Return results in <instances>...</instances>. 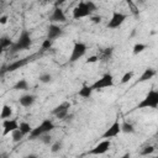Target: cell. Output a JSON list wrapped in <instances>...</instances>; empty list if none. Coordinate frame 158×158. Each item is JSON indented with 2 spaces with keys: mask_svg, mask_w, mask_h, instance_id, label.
I'll return each instance as SVG.
<instances>
[{
  "mask_svg": "<svg viewBox=\"0 0 158 158\" xmlns=\"http://www.w3.org/2000/svg\"><path fill=\"white\" fill-rule=\"evenodd\" d=\"M31 43H32V40H31V36H30L28 31L23 30L21 32L20 37L17 38V41L15 43H12V46L10 47V52L16 53V52L22 51V49H28L31 47Z\"/></svg>",
  "mask_w": 158,
  "mask_h": 158,
  "instance_id": "cell-1",
  "label": "cell"
},
{
  "mask_svg": "<svg viewBox=\"0 0 158 158\" xmlns=\"http://www.w3.org/2000/svg\"><path fill=\"white\" fill-rule=\"evenodd\" d=\"M157 109L158 107V91L154 89H151L148 94L137 104L136 109Z\"/></svg>",
  "mask_w": 158,
  "mask_h": 158,
  "instance_id": "cell-2",
  "label": "cell"
},
{
  "mask_svg": "<svg viewBox=\"0 0 158 158\" xmlns=\"http://www.w3.org/2000/svg\"><path fill=\"white\" fill-rule=\"evenodd\" d=\"M53 128H54L53 121L49 120V118H46V120H43L38 126H36L35 128H32L28 135H30V137L33 139V138H38V137H40L41 135H43V133L51 132Z\"/></svg>",
  "mask_w": 158,
  "mask_h": 158,
  "instance_id": "cell-3",
  "label": "cell"
},
{
  "mask_svg": "<svg viewBox=\"0 0 158 158\" xmlns=\"http://www.w3.org/2000/svg\"><path fill=\"white\" fill-rule=\"evenodd\" d=\"M85 53H86V44L83 42H75L73 46L70 57H69V62L74 63V62L79 60L81 57L85 56Z\"/></svg>",
  "mask_w": 158,
  "mask_h": 158,
  "instance_id": "cell-4",
  "label": "cell"
},
{
  "mask_svg": "<svg viewBox=\"0 0 158 158\" xmlns=\"http://www.w3.org/2000/svg\"><path fill=\"white\" fill-rule=\"evenodd\" d=\"M114 85V77L109 73L104 74L100 79H98L95 83L91 84V88L93 90H101V89H105V88H110Z\"/></svg>",
  "mask_w": 158,
  "mask_h": 158,
  "instance_id": "cell-5",
  "label": "cell"
},
{
  "mask_svg": "<svg viewBox=\"0 0 158 158\" xmlns=\"http://www.w3.org/2000/svg\"><path fill=\"white\" fill-rule=\"evenodd\" d=\"M126 19H127V15H126V14L114 11V12H112V16H111V19H110V21L107 22V28H111V30L118 28V27L125 22Z\"/></svg>",
  "mask_w": 158,
  "mask_h": 158,
  "instance_id": "cell-6",
  "label": "cell"
},
{
  "mask_svg": "<svg viewBox=\"0 0 158 158\" xmlns=\"http://www.w3.org/2000/svg\"><path fill=\"white\" fill-rule=\"evenodd\" d=\"M91 12L89 11L88 6H86V2L85 1H80L74 9H73V17L75 20H79V19H83V17H88L90 16Z\"/></svg>",
  "mask_w": 158,
  "mask_h": 158,
  "instance_id": "cell-7",
  "label": "cell"
},
{
  "mask_svg": "<svg viewBox=\"0 0 158 158\" xmlns=\"http://www.w3.org/2000/svg\"><path fill=\"white\" fill-rule=\"evenodd\" d=\"M69 107H70V102L64 101V102L57 105V106L52 110V114H53L57 118L64 120V117H65V116L68 115V112H69Z\"/></svg>",
  "mask_w": 158,
  "mask_h": 158,
  "instance_id": "cell-8",
  "label": "cell"
},
{
  "mask_svg": "<svg viewBox=\"0 0 158 158\" xmlns=\"http://www.w3.org/2000/svg\"><path fill=\"white\" fill-rule=\"evenodd\" d=\"M121 132V127H120V122L118 120H116L101 136V138L104 139H109V138H112V137H116L118 133Z\"/></svg>",
  "mask_w": 158,
  "mask_h": 158,
  "instance_id": "cell-9",
  "label": "cell"
},
{
  "mask_svg": "<svg viewBox=\"0 0 158 158\" xmlns=\"http://www.w3.org/2000/svg\"><path fill=\"white\" fill-rule=\"evenodd\" d=\"M2 127H4L2 135L4 136H7L12 131H15L16 128H19V122H17L16 118H5L4 122H2Z\"/></svg>",
  "mask_w": 158,
  "mask_h": 158,
  "instance_id": "cell-10",
  "label": "cell"
},
{
  "mask_svg": "<svg viewBox=\"0 0 158 158\" xmlns=\"http://www.w3.org/2000/svg\"><path fill=\"white\" fill-rule=\"evenodd\" d=\"M49 21H51L52 23H54V22H65V21H67L65 14H64V11L62 10V7L54 6L52 14L49 15Z\"/></svg>",
  "mask_w": 158,
  "mask_h": 158,
  "instance_id": "cell-11",
  "label": "cell"
},
{
  "mask_svg": "<svg viewBox=\"0 0 158 158\" xmlns=\"http://www.w3.org/2000/svg\"><path fill=\"white\" fill-rule=\"evenodd\" d=\"M110 146H111L110 139H104V141H101L99 144H96V146L89 152V154H96V156L104 154V153H106V152L109 151Z\"/></svg>",
  "mask_w": 158,
  "mask_h": 158,
  "instance_id": "cell-12",
  "label": "cell"
},
{
  "mask_svg": "<svg viewBox=\"0 0 158 158\" xmlns=\"http://www.w3.org/2000/svg\"><path fill=\"white\" fill-rule=\"evenodd\" d=\"M62 33H63V30L56 23H51L48 26V28H47V38L51 40V41L56 40L59 36H62Z\"/></svg>",
  "mask_w": 158,
  "mask_h": 158,
  "instance_id": "cell-13",
  "label": "cell"
},
{
  "mask_svg": "<svg viewBox=\"0 0 158 158\" xmlns=\"http://www.w3.org/2000/svg\"><path fill=\"white\" fill-rule=\"evenodd\" d=\"M28 60H30V58L17 59V60H15V62L10 63L7 67H5V69H4V72H2V73H6V72H14V70H16V69H20L21 67L26 65V64L28 63Z\"/></svg>",
  "mask_w": 158,
  "mask_h": 158,
  "instance_id": "cell-14",
  "label": "cell"
},
{
  "mask_svg": "<svg viewBox=\"0 0 158 158\" xmlns=\"http://www.w3.org/2000/svg\"><path fill=\"white\" fill-rule=\"evenodd\" d=\"M36 101V96L32 95V94H26V95H22L20 99H19V102L20 105H22L23 107H30L35 104Z\"/></svg>",
  "mask_w": 158,
  "mask_h": 158,
  "instance_id": "cell-15",
  "label": "cell"
},
{
  "mask_svg": "<svg viewBox=\"0 0 158 158\" xmlns=\"http://www.w3.org/2000/svg\"><path fill=\"white\" fill-rule=\"evenodd\" d=\"M154 75H156V69H153V68H147V69H144V72L141 74V77L138 78L137 83L147 81V80H149L151 78H153Z\"/></svg>",
  "mask_w": 158,
  "mask_h": 158,
  "instance_id": "cell-16",
  "label": "cell"
},
{
  "mask_svg": "<svg viewBox=\"0 0 158 158\" xmlns=\"http://www.w3.org/2000/svg\"><path fill=\"white\" fill-rule=\"evenodd\" d=\"M112 53H114V48L112 47H107V48H104V49L100 51V56H98V58L101 62H107L112 57Z\"/></svg>",
  "mask_w": 158,
  "mask_h": 158,
  "instance_id": "cell-17",
  "label": "cell"
},
{
  "mask_svg": "<svg viewBox=\"0 0 158 158\" xmlns=\"http://www.w3.org/2000/svg\"><path fill=\"white\" fill-rule=\"evenodd\" d=\"M93 91H94V90H93L91 85H83V86L79 89L78 95H79V96H81V98H84V99H88V98H90V96H91Z\"/></svg>",
  "mask_w": 158,
  "mask_h": 158,
  "instance_id": "cell-18",
  "label": "cell"
},
{
  "mask_svg": "<svg viewBox=\"0 0 158 158\" xmlns=\"http://www.w3.org/2000/svg\"><path fill=\"white\" fill-rule=\"evenodd\" d=\"M11 115H12V109H11V106L4 105L2 109H1V112H0V118H4V120H5V118H10Z\"/></svg>",
  "mask_w": 158,
  "mask_h": 158,
  "instance_id": "cell-19",
  "label": "cell"
},
{
  "mask_svg": "<svg viewBox=\"0 0 158 158\" xmlns=\"http://www.w3.org/2000/svg\"><path fill=\"white\" fill-rule=\"evenodd\" d=\"M120 127H121V132H123V133H133L135 132V127L130 122L123 121L122 123H120Z\"/></svg>",
  "mask_w": 158,
  "mask_h": 158,
  "instance_id": "cell-20",
  "label": "cell"
},
{
  "mask_svg": "<svg viewBox=\"0 0 158 158\" xmlns=\"http://www.w3.org/2000/svg\"><path fill=\"white\" fill-rule=\"evenodd\" d=\"M15 90H27L28 89V83L26 79H20L15 85H14Z\"/></svg>",
  "mask_w": 158,
  "mask_h": 158,
  "instance_id": "cell-21",
  "label": "cell"
},
{
  "mask_svg": "<svg viewBox=\"0 0 158 158\" xmlns=\"http://www.w3.org/2000/svg\"><path fill=\"white\" fill-rule=\"evenodd\" d=\"M23 133L20 131V128H16L15 131H12L11 132V137H12V141L14 142H20L22 138H23Z\"/></svg>",
  "mask_w": 158,
  "mask_h": 158,
  "instance_id": "cell-22",
  "label": "cell"
},
{
  "mask_svg": "<svg viewBox=\"0 0 158 158\" xmlns=\"http://www.w3.org/2000/svg\"><path fill=\"white\" fill-rule=\"evenodd\" d=\"M12 46V41L9 38V37H6V36H4V37H0V47L1 48H10Z\"/></svg>",
  "mask_w": 158,
  "mask_h": 158,
  "instance_id": "cell-23",
  "label": "cell"
},
{
  "mask_svg": "<svg viewBox=\"0 0 158 158\" xmlns=\"http://www.w3.org/2000/svg\"><path fill=\"white\" fill-rule=\"evenodd\" d=\"M19 128H20V131H21L23 135H28V133L31 132V130H32V127H31V125H30L28 122H21V123L19 125Z\"/></svg>",
  "mask_w": 158,
  "mask_h": 158,
  "instance_id": "cell-24",
  "label": "cell"
},
{
  "mask_svg": "<svg viewBox=\"0 0 158 158\" xmlns=\"http://www.w3.org/2000/svg\"><path fill=\"white\" fill-rule=\"evenodd\" d=\"M146 48H147V44H144V43H136V44L133 46L132 53H133V54H138V53L143 52Z\"/></svg>",
  "mask_w": 158,
  "mask_h": 158,
  "instance_id": "cell-25",
  "label": "cell"
},
{
  "mask_svg": "<svg viewBox=\"0 0 158 158\" xmlns=\"http://www.w3.org/2000/svg\"><path fill=\"white\" fill-rule=\"evenodd\" d=\"M38 138H40V139L42 141V143H44V144H51V143H52V136L49 135V132L41 135Z\"/></svg>",
  "mask_w": 158,
  "mask_h": 158,
  "instance_id": "cell-26",
  "label": "cell"
},
{
  "mask_svg": "<svg viewBox=\"0 0 158 158\" xmlns=\"http://www.w3.org/2000/svg\"><path fill=\"white\" fill-rule=\"evenodd\" d=\"M38 79H40L41 83L47 84V83H49V81L52 80V75H51L49 73H44V74H41V75L38 77Z\"/></svg>",
  "mask_w": 158,
  "mask_h": 158,
  "instance_id": "cell-27",
  "label": "cell"
},
{
  "mask_svg": "<svg viewBox=\"0 0 158 158\" xmlns=\"http://www.w3.org/2000/svg\"><path fill=\"white\" fill-rule=\"evenodd\" d=\"M132 77H133V72H127V73H125L123 77L121 78V84H126L127 81H130V80L132 79Z\"/></svg>",
  "mask_w": 158,
  "mask_h": 158,
  "instance_id": "cell-28",
  "label": "cell"
},
{
  "mask_svg": "<svg viewBox=\"0 0 158 158\" xmlns=\"http://www.w3.org/2000/svg\"><path fill=\"white\" fill-rule=\"evenodd\" d=\"M60 148H62V142H59V141L54 142V143L51 146V151H52V153H57L58 151H60Z\"/></svg>",
  "mask_w": 158,
  "mask_h": 158,
  "instance_id": "cell-29",
  "label": "cell"
},
{
  "mask_svg": "<svg viewBox=\"0 0 158 158\" xmlns=\"http://www.w3.org/2000/svg\"><path fill=\"white\" fill-rule=\"evenodd\" d=\"M154 152V147L153 146H147V147H144L142 151H141V154L142 156H148V154H151V153H153Z\"/></svg>",
  "mask_w": 158,
  "mask_h": 158,
  "instance_id": "cell-30",
  "label": "cell"
},
{
  "mask_svg": "<svg viewBox=\"0 0 158 158\" xmlns=\"http://www.w3.org/2000/svg\"><path fill=\"white\" fill-rule=\"evenodd\" d=\"M52 47V41L46 38L43 42H42V49H49Z\"/></svg>",
  "mask_w": 158,
  "mask_h": 158,
  "instance_id": "cell-31",
  "label": "cell"
},
{
  "mask_svg": "<svg viewBox=\"0 0 158 158\" xmlns=\"http://www.w3.org/2000/svg\"><path fill=\"white\" fill-rule=\"evenodd\" d=\"M127 4H128V6L131 7V11L132 12H135V14H138V11H137V6L135 5V2H133V0H125Z\"/></svg>",
  "mask_w": 158,
  "mask_h": 158,
  "instance_id": "cell-32",
  "label": "cell"
},
{
  "mask_svg": "<svg viewBox=\"0 0 158 158\" xmlns=\"http://www.w3.org/2000/svg\"><path fill=\"white\" fill-rule=\"evenodd\" d=\"M85 2H86V6H88V9H89V11H90L91 14L96 11V5H95L93 1H85Z\"/></svg>",
  "mask_w": 158,
  "mask_h": 158,
  "instance_id": "cell-33",
  "label": "cell"
},
{
  "mask_svg": "<svg viewBox=\"0 0 158 158\" xmlns=\"http://www.w3.org/2000/svg\"><path fill=\"white\" fill-rule=\"evenodd\" d=\"M89 17H90L91 22H94V23H100V22H101V16H100V15H95V16L90 15Z\"/></svg>",
  "mask_w": 158,
  "mask_h": 158,
  "instance_id": "cell-34",
  "label": "cell"
},
{
  "mask_svg": "<svg viewBox=\"0 0 158 158\" xmlns=\"http://www.w3.org/2000/svg\"><path fill=\"white\" fill-rule=\"evenodd\" d=\"M98 60H99L98 56H90V57L85 60V63H86V64H89V63H95V62H98Z\"/></svg>",
  "mask_w": 158,
  "mask_h": 158,
  "instance_id": "cell-35",
  "label": "cell"
},
{
  "mask_svg": "<svg viewBox=\"0 0 158 158\" xmlns=\"http://www.w3.org/2000/svg\"><path fill=\"white\" fill-rule=\"evenodd\" d=\"M64 2H65V0H54V6L60 7V6H62Z\"/></svg>",
  "mask_w": 158,
  "mask_h": 158,
  "instance_id": "cell-36",
  "label": "cell"
},
{
  "mask_svg": "<svg viewBox=\"0 0 158 158\" xmlns=\"http://www.w3.org/2000/svg\"><path fill=\"white\" fill-rule=\"evenodd\" d=\"M6 22H7V16H6V15L1 16V17H0V25H5Z\"/></svg>",
  "mask_w": 158,
  "mask_h": 158,
  "instance_id": "cell-37",
  "label": "cell"
},
{
  "mask_svg": "<svg viewBox=\"0 0 158 158\" xmlns=\"http://www.w3.org/2000/svg\"><path fill=\"white\" fill-rule=\"evenodd\" d=\"M4 51H5V49H4V48H1V47H0V56H1V54H2V52H4Z\"/></svg>",
  "mask_w": 158,
  "mask_h": 158,
  "instance_id": "cell-38",
  "label": "cell"
},
{
  "mask_svg": "<svg viewBox=\"0 0 158 158\" xmlns=\"http://www.w3.org/2000/svg\"><path fill=\"white\" fill-rule=\"evenodd\" d=\"M41 1H42V2H43V4H44V2H48V1H49V0H41Z\"/></svg>",
  "mask_w": 158,
  "mask_h": 158,
  "instance_id": "cell-39",
  "label": "cell"
}]
</instances>
